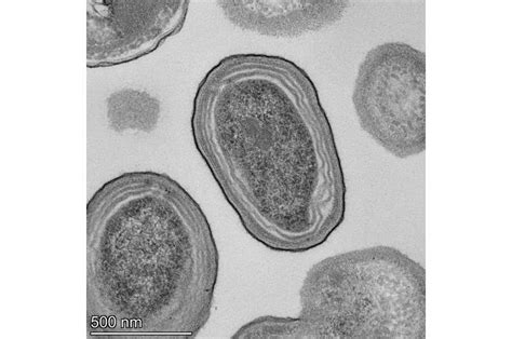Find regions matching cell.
Listing matches in <instances>:
<instances>
[{
	"label": "cell",
	"instance_id": "cell-1",
	"mask_svg": "<svg viewBox=\"0 0 512 339\" xmlns=\"http://www.w3.org/2000/svg\"><path fill=\"white\" fill-rule=\"evenodd\" d=\"M192 132L242 226L265 248L304 253L343 224L338 147L299 65L259 53L224 58L197 89Z\"/></svg>",
	"mask_w": 512,
	"mask_h": 339
},
{
	"label": "cell",
	"instance_id": "cell-2",
	"mask_svg": "<svg viewBox=\"0 0 512 339\" xmlns=\"http://www.w3.org/2000/svg\"><path fill=\"white\" fill-rule=\"evenodd\" d=\"M89 266L118 265L120 331L190 338L207 324L219 274L211 226L170 176L125 173L88 203Z\"/></svg>",
	"mask_w": 512,
	"mask_h": 339
},
{
	"label": "cell",
	"instance_id": "cell-3",
	"mask_svg": "<svg viewBox=\"0 0 512 339\" xmlns=\"http://www.w3.org/2000/svg\"><path fill=\"white\" fill-rule=\"evenodd\" d=\"M296 318H256L240 339H425L426 270L392 247L330 256L308 270Z\"/></svg>",
	"mask_w": 512,
	"mask_h": 339
},
{
	"label": "cell",
	"instance_id": "cell-4",
	"mask_svg": "<svg viewBox=\"0 0 512 339\" xmlns=\"http://www.w3.org/2000/svg\"><path fill=\"white\" fill-rule=\"evenodd\" d=\"M353 104L360 127L399 159L426 149V54L408 44L374 47L359 65Z\"/></svg>",
	"mask_w": 512,
	"mask_h": 339
},
{
	"label": "cell",
	"instance_id": "cell-5",
	"mask_svg": "<svg viewBox=\"0 0 512 339\" xmlns=\"http://www.w3.org/2000/svg\"><path fill=\"white\" fill-rule=\"evenodd\" d=\"M87 8V66L109 67L148 56L179 34L186 0H93Z\"/></svg>",
	"mask_w": 512,
	"mask_h": 339
},
{
	"label": "cell",
	"instance_id": "cell-6",
	"mask_svg": "<svg viewBox=\"0 0 512 339\" xmlns=\"http://www.w3.org/2000/svg\"><path fill=\"white\" fill-rule=\"evenodd\" d=\"M218 4L238 29L274 38H298L326 30L340 22L348 9L342 0H231Z\"/></svg>",
	"mask_w": 512,
	"mask_h": 339
},
{
	"label": "cell",
	"instance_id": "cell-7",
	"mask_svg": "<svg viewBox=\"0 0 512 339\" xmlns=\"http://www.w3.org/2000/svg\"><path fill=\"white\" fill-rule=\"evenodd\" d=\"M161 114L160 102L152 94L134 89L119 90L106 101L109 127L116 133L153 132Z\"/></svg>",
	"mask_w": 512,
	"mask_h": 339
}]
</instances>
